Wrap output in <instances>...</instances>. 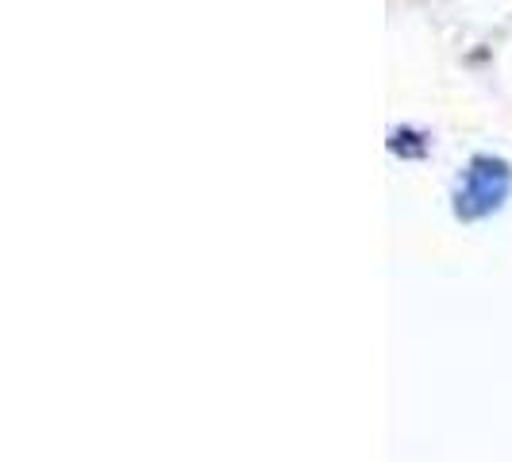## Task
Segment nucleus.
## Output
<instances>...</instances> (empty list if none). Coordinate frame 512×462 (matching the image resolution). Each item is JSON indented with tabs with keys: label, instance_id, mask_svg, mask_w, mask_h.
Returning <instances> with one entry per match:
<instances>
[{
	"label": "nucleus",
	"instance_id": "nucleus-1",
	"mask_svg": "<svg viewBox=\"0 0 512 462\" xmlns=\"http://www.w3.org/2000/svg\"><path fill=\"white\" fill-rule=\"evenodd\" d=\"M509 189H512L509 162H501L493 154H478L466 166L459 189H455V216L459 220H482V216L501 208V201L509 197Z\"/></svg>",
	"mask_w": 512,
	"mask_h": 462
}]
</instances>
